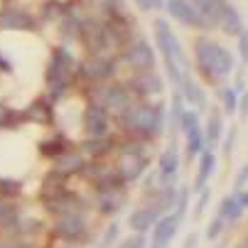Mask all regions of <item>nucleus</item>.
<instances>
[{
  "label": "nucleus",
  "mask_w": 248,
  "mask_h": 248,
  "mask_svg": "<svg viewBox=\"0 0 248 248\" xmlns=\"http://www.w3.org/2000/svg\"><path fill=\"white\" fill-rule=\"evenodd\" d=\"M194 57H197V66L204 72L206 79H224L236 69L233 54L226 47L211 42L206 37H199L194 42Z\"/></svg>",
  "instance_id": "f257e3e1"
},
{
  "label": "nucleus",
  "mask_w": 248,
  "mask_h": 248,
  "mask_svg": "<svg viewBox=\"0 0 248 248\" xmlns=\"http://www.w3.org/2000/svg\"><path fill=\"white\" fill-rule=\"evenodd\" d=\"M155 45L162 54V62H165V69H167V77L172 79V84L180 86L182 77H185V64H187V57L180 47V40L174 37V32L170 27L167 20H157L155 22Z\"/></svg>",
  "instance_id": "f03ea898"
},
{
  "label": "nucleus",
  "mask_w": 248,
  "mask_h": 248,
  "mask_svg": "<svg viewBox=\"0 0 248 248\" xmlns=\"http://www.w3.org/2000/svg\"><path fill=\"white\" fill-rule=\"evenodd\" d=\"M121 123L138 135H160L165 125V106L162 103H138L128 106L121 113Z\"/></svg>",
  "instance_id": "7ed1b4c3"
},
{
  "label": "nucleus",
  "mask_w": 248,
  "mask_h": 248,
  "mask_svg": "<svg viewBox=\"0 0 248 248\" xmlns=\"http://www.w3.org/2000/svg\"><path fill=\"white\" fill-rule=\"evenodd\" d=\"M74 69H77V59L69 54V49L57 47L54 54H52L49 72H47V84L52 86L54 93H59V91L66 89L69 79H72V74H74Z\"/></svg>",
  "instance_id": "20e7f679"
},
{
  "label": "nucleus",
  "mask_w": 248,
  "mask_h": 248,
  "mask_svg": "<svg viewBox=\"0 0 248 248\" xmlns=\"http://www.w3.org/2000/svg\"><path fill=\"white\" fill-rule=\"evenodd\" d=\"M148 162H150L148 155L140 150L138 145L123 148V150H121L118 167H116V172H118V177H121V182H133V180H138V177L148 170Z\"/></svg>",
  "instance_id": "39448f33"
},
{
  "label": "nucleus",
  "mask_w": 248,
  "mask_h": 248,
  "mask_svg": "<svg viewBox=\"0 0 248 248\" xmlns=\"http://www.w3.org/2000/svg\"><path fill=\"white\" fill-rule=\"evenodd\" d=\"M98 106H103L106 111H125L128 106H133V96L128 91V86L123 84H111V86H103L98 91Z\"/></svg>",
  "instance_id": "423d86ee"
},
{
  "label": "nucleus",
  "mask_w": 248,
  "mask_h": 248,
  "mask_svg": "<svg viewBox=\"0 0 248 248\" xmlns=\"http://www.w3.org/2000/svg\"><path fill=\"white\" fill-rule=\"evenodd\" d=\"M79 37L84 40V45L91 49V52H103L111 47V32H108V25H101V22H81V32Z\"/></svg>",
  "instance_id": "0eeeda50"
},
{
  "label": "nucleus",
  "mask_w": 248,
  "mask_h": 248,
  "mask_svg": "<svg viewBox=\"0 0 248 248\" xmlns=\"http://www.w3.org/2000/svg\"><path fill=\"white\" fill-rule=\"evenodd\" d=\"M180 130H185V135H187V155H189V160L202 155L204 153V133H202V125H199V116L194 111H185Z\"/></svg>",
  "instance_id": "6e6552de"
},
{
  "label": "nucleus",
  "mask_w": 248,
  "mask_h": 248,
  "mask_svg": "<svg viewBox=\"0 0 248 248\" xmlns=\"http://www.w3.org/2000/svg\"><path fill=\"white\" fill-rule=\"evenodd\" d=\"M128 64L135 69V72H153L155 69V52L153 47L145 42V40H135L130 47H128V54H125Z\"/></svg>",
  "instance_id": "1a4fd4ad"
},
{
  "label": "nucleus",
  "mask_w": 248,
  "mask_h": 248,
  "mask_svg": "<svg viewBox=\"0 0 248 248\" xmlns=\"http://www.w3.org/2000/svg\"><path fill=\"white\" fill-rule=\"evenodd\" d=\"M165 5H167L170 17L177 20L180 25H185V27H204L192 0H165Z\"/></svg>",
  "instance_id": "9d476101"
},
{
  "label": "nucleus",
  "mask_w": 248,
  "mask_h": 248,
  "mask_svg": "<svg viewBox=\"0 0 248 248\" xmlns=\"http://www.w3.org/2000/svg\"><path fill=\"white\" fill-rule=\"evenodd\" d=\"M111 128V118H108V111L98 103H91L89 108L84 111V130L91 135V138H103Z\"/></svg>",
  "instance_id": "9b49d317"
},
{
  "label": "nucleus",
  "mask_w": 248,
  "mask_h": 248,
  "mask_svg": "<svg viewBox=\"0 0 248 248\" xmlns=\"http://www.w3.org/2000/svg\"><path fill=\"white\" fill-rule=\"evenodd\" d=\"M182 219L177 214H165L155 221L153 226V248H167V243L174 238V233L180 231Z\"/></svg>",
  "instance_id": "f8f14e48"
},
{
  "label": "nucleus",
  "mask_w": 248,
  "mask_h": 248,
  "mask_svg": "<svg viewBox=\"0 0 248 248\" xmlns=\"http://www.w3.org/2000/svg\"><path fill=\"white\" fill-rule=\"evenodd\" d=\"M0 27L3 30H27V32L37 30L34 27V17L22 8H5L0 13Z\"/></svg>",
  "instance_id": "ddd939ff"
},
{
  "label": "nucleus",
  "mask_w": 248,
  "mask_h": 248,
  "mask_svg": "<svg viewBox=\"0 0 248 248\" xmlns=\"http://www.w3.org/2000/svg\"><path fill=\"white\" fill-rule=\"evenodd\" d=\"M84 231H86V224H84V217L81 214H62V219L54 226V233L62 236V238H66V241L79 238Z\"/></svg>",
  "instance_id": "4468645a"
},
{
  "label": "nucleus",
  "mask_w": 248,
  "mask_h": 248,
  "mask_svg": "<svg viewBox=\"0 0 248 248\" xmlns=\"http://www.w3.org/2000/svg\"><path fill=\"white\" fill-rule=\"evenodd\" d=\"M84 74L91 81H106L108 77L116 74V62L108 57H93L86 66H84Z\"/></svg>",
  "instance_id": "2eb2a0df"
},
{
  "label": "nucleus",
  "mask_w": 248,
  "mask_h": 248,
  "mask_svg": "<svg viewBox=\"0 0 248 248\" xmlns=\"http://www.w3.org/2000/svg\"><path fill=\"white\" fill-rule=\"evenodd\" d=\"M177 170H180V155H177V148L174 143L162 153L160 157V185L167 187L174 182V177H177Z\"/></svg>",
  "instance_id": "dca6fc26"
},
{
  "label": "nucleus",
  "mask_w": 248,
  "mask_h": 248,
  "mask_svg": "<svg viewBox=\"0 0 248 248\" xmlns=\"http://www.w3.org/2000/svg\"><path fill=\"white\" fill-rule=\"evenodd\" d=\"M133 91H138L140 96H157L162 93V79L153 72H140L135 79H133Z\"/></svg>",
  "instance_id": "f3484780"
},
{
  "label": "nucleus",
  "mask_w": 248,
  "mask_h": 248,
  "mask_svg": "<svg viewBox=\"0 0 248 248\" xmlns=\"http://www.w3.org/2000/svg\"><path fill=\"white\" fill-rule=\"evenodd\" d=\"M217 27H221V32L229 34V37H238L241 30H243L246 25H243V17H241V13L236 10V5H226L224 13H221V17H219V25H217Z\"/></svg>",
  "instance_id": "a211bd4d"
},
{
  "label": "nucleus",
  "mask_w": 248,
  "mask_h": 248,
  "mask_svg": "<svg viewBox=\"0 0 248 248\" xmlns=\"http://www.w3.org/2000/svg\"><path fill=\"white\" fill-rule=\"evenodd\" d=\"M180 96H182V101H187V103H192L194 108H204L206 106V93H204V89L192 79V77H182V81H180Z\"/></svg>",
  "instance_id": "6ab92c4d"
},
{
  "label": "nucleus",
  "mask_w": 248,
  "mask_h": 248,
  "mask_svg": "<svg viewBox=\"0 0 248 248\" xmlns=\"http://www.w3.org/2000/svg\"><path fill=\"white\" fill-rule=\"evenodd\" d=\"M125 197L121 192V187H111V189H101L98 192V211L101 214H116L123 206Z\"/></svg>",
  "instance_id": "aec40b11"
},
{
  "label": "nucleus",
  "mask_w": 248,
  "mask_h": 248,
  "mask_svg": "<svg viewBox=\"0 0 248 248\" xmlns=\"http://www.w3.org/2000/svg\"><path fill=\"white\" fill-rule=\"evenodd\" d=\"M214 170H217V157H214V153H211V150L202 153V157H199V170H197V177H194V189H197V192H202V189L206 187V182L211 180Z\"/></svg>",
  "instance_id": "412c9836"
},
{
  "label": "nucleus",
  "mask_w": 248,
  "mask_h": 248,
  "mask_svg": "<svg viewBox=\"0 0 248 248\" xmlns=\"http://www.w3.org/2000/svg\"><path fill=\"white\" fill-rule=\"evenodd\" d=\"M157 219H160L157 211L150 209V206H145V209H135L133 214H130V219H128V224H130V229H135L138 233H145L148 229L155 226Z\"/></svg>",
  "instance_id": "4be33fe9"
},
{
  "label": "nucleus",
  "mask_w": 248,
  "mask_h": 248,
  "mask_svg": "<svg viewBox=\"0 0 248 248\" xmlns=\"http://www.w3.org/2000/svg\"><path fill=\"white\" fill-rule=\"evenodd\" d=\"M243 214V206L238 204L236 197H224L221 204H219V219L224 221H238Z\"/></svg>",
  "instance_id": "5701e85b"
},
{
  "label": "nucleus",
  "mask_w": 248,
  "mask_h": 248,
  "mask_svg": "<svg viewBox=\"0 0 248 248\" xmlns=\"http://www.w3.org/2000/svg\"><path fill=\"white\" fill-rule=\"evenodd\" d=\"M221 130H224V121H221V113L217 108H211V116H209V123H206V140L211 145L219 143L221 138Z\"/></svg>",
  "instance_id": "b1692460"
},
{
  "label": "nucleus",
  "mask_w": 248,
  "mask_h": 248,
  "mask_svg": "<svg viewBox=\"0 0 248 248\" xmlns=\"http://www.w3.org/2000/svg\"><path fill=\"white\" fill-rule=\"evenodd\" d=\"M79 167H81V157L74 155V153H69V150H64V153L57 157V170H59V172H74V170H79Z\"/></svg>",
  "instance_id": "393cba45"
},
{
  "label": "nucleus",
  "mask_w": 248,
  "mask_h": 248,
  "mask_svg": "<svg viewBox=\"0 0 248 248\" xmlns=\"http://www.w3.org/2000/svg\"><path fill=\"white\" fill-rule=\"evenodd\" d=\"M182 96L177 93L174 96V101H172V113H170V125H172V130H180V125H182V116H185V108H182Z\"/></svg>",
  "instance_id": "a878e982"
},
{
  "label": "nucleus",
  "mask_w": 248,
  "mask_h": 248,
  "mask_svg": "<svg viewBox=\"0 0 248 248\" xmlns=\"http://www.w3.org/2000/svg\"><path fill=\"white\" fill-rule=\"evenodd\" d=\"M22 192V182L20 180H0V197L8 199Z\"/></svg>",
  "instance_id": "bb28decb"
},
{
  "label": "nucleus",
  "mask_w": 248,
  "mask_h": 248,
  "mask_svg": "<svg viewBox=\"0 0 248 248\" xmlns=\"http://www.w3.org/2000/svg\"><path fill=\"white\" fill-rule=\"evenodd\" d=\"M224 111H226V113H236V111H238V89L229 86V89L224 91Z\"/></svg>",
  "instance_id": "cd10ccee"
},
{
  "label": "nucleus",
  "mask_w": 248,
  "mask_h": 248,
  "mask_svg": "<svg viewBox=\"0 0 248 248\" xmlns=\"http://www.w3.org/2000/svg\"><path fill=\"white\" fill-rule=\"evenodd\" d=\"M13 121H15V111L8 108L5 103H0V128H15Z\"/></svg>",
  "instance_id": "c85d7f7f"
},
{
  "label": "nucleus",
  "mask_w": 248,
  "mask_h": 248,
  "mask_svg": "<svg viewBox=\"0 0 248 248\" xmlns=\"http://www.w3.org/2000/svg\"><path fill=\"white\" fill-rule=\"evenodd\" d=\"M238 54H241L243 64H248V27H243L238 34Z\"/></svg>",
  "instance_id": "c756f323"
},
{
  "label": "nucleus",
  "mask_w": 248,
  "mask_h": 248,
  "mask_svg": "<svg viewBox=\"0 0 248 248\" xmlns=\"http://www.w3.org/2000/svg\"><path fill=\"white\" fill-rule=\"evenodd\" d=\"M133 3L143 13H153V10H160L165 5V0H133Z\"/></svg>",
  "instance_id": "7c9ffc66"
},
{
  "label": "nucleus",
  "mask_w": 248,
  "mask_h": 248,
  "mask_svg": "<svg viewBox=\"0 0 248 248\" xmlns=\"http://www.w3.org/2000/svg\"><path fill=\"white\" fill-rule=\"evenodd\" d=\"M84 150H89V153H93V155H101V153H106V150H108V145H106V140H101V138H93L91 143H86V145H84Z\"/></svg>",
  "instance_id": "2f4dec72"
},
{
  "label": "nucleus",
  "mask_w": 248,
  "mask_h": 248,
  "mask_svg": "<svg viewBox=\"0 0 248 248\" xmlns=\"http://www.w3.org/2000/svg\"><path fill=\"white\" fill-rule=\"evenodd\" d=\"M121 248H148V241L143 233H138V236H130L128 241H123Z\"/></svg>",
  "instance_id": "473e14b6"
},
{
  "label": "nucleus",
  "mask_w": 248,
  "mask_h": 248,
  "mask_svg": "<svg viewBox=\"0 0 248 248\" xmlns=\"http://www.w3.org/2000/svg\"><path fill=\"white\" fill-rule=\"evenodd\" d=\"M221 229H224V219H219V217H217L214 221H211V224L206 226V238H209V241H214V238L221 233Z\"/></svg>",
  "instance_id": "72a5a7b5"
},
{
  "label": "nucleus",
  "mask_w": 248,
  "mask_h": 248,
  "mask_svg": "<svg viewBox=\"0 0 248 248\" xmlns=\"http://www.w3.org/2000/svg\"><path fill=\"white\" fill-rule=\"evenodd\" d=\"M116 236H118V224H111L108 229H106L103 238H101V248H108V246L116 241Z\"/></svg>",
  "instance_id": "f704fd0d"
},
{
  "label": "nucleus",
  "mask_w": 248,
  "mask_h": 248,
  "mask_svg": "<svg viewBox=\"0 0 248 248\" xmlns=\"http://www.w3.org/2000/svg\"><path fill=\"white\" fill-rule=\"evenodd\" d=\"M206 204H209V192H206V189H202V192H199V202H197V211H194L197 217H202V214H204Z\"/></svg>",
  "instance_id": "c9c22d12"
},
{
  "label": "nucleus",
  "mask_w": 248,
  "mask_h": 248,
  "mask_svg": "<svg viewBox=\"0 0 248 248\" xmlns=\"http://www.w3.org/2000/svg\"><path fill=\"white\" fill-rule=\"evenodd\" d=\"M233 145H236V128H231V133L226 135V145H224V153H226V157H231V153H233Z\"/></svg>",
  "instance_id": "e433bc0d"
},
{
  "label": "nucleus",
  "mask_w": 248,
  "mask_h": 248,
  "mask_svg": "<svg viewBox=\"0 0 248 248\" xmlns=\"http://www.w3.org/2000/svg\"><path fill=\"white\" fill-rule=\"evenodd\" d=\"M246 182H248V165H243L241 172H238V177H236V189L241 192V189L246 187Z\"/></svg>",
  "instance_id": "4c0bfd02"
},
{
  "label": "nucleus",
  "mask_w": 248,
  "mask_h": 248,
  "mask_svg": "<svg viewBox=\"0 0 248 248\" xmlns=\"http://www.w3.org/2000/svg\"><path fill=\"white\" fill-rule=\"evenodd\" d=\"M238 106H241V108H238V111H241V116L246 118V116H248V93H243V96L238 98Z\"/></svg>",
  "instance_id": "58836bf2"
},
{
  "label": "nucleus",
  "mask_w": 248,
  "mask_h": 248,
  "mask_svg": "<svg viewBox=\"0 0 248 248\" xmlns=\"http://www.w3.org/2000/svg\"><path fill=\"white\" fill-rule=\"evenodd\" d=\"M197 241H199V233L192 231V233L187 236V241H185V248H197Z\"/></svg>",
  "instance_id": "ea45409f"
},
{
  "label": "nucleus",
  "mask_w": 248,
  "mask_h": 248,
  "mask_svg": "<svg viewBox=\"0 0 248 248\" xmlns=\"http://www.w3.org/2000/svg\"><path fill=\"white\" fill-rule=\"evenodd\" d=\"M236 199H238V204H241V206H243V209H246V206H248V192H243V189H241V192H238V197H236Z\"/></svg>",
  "instance_id": "a19ab883"
},
{
  "label": "nucleus",
  "mask_w": 248,
  "mask_h": 248,
  "mask_svg": "<svg viewBox=\"0 0 248 248\" xmlns=\"http://www.w3.org/2000/svg\"><path fill=\"white\" fill-rule=\"evenodd\" d=\"M0 72H10V62L0 57Z\"/></svg>",
  "instance_id": "79ce46f5"
},
{
  "label": "nucleus",
  "mask_w": 248,
  "mask_h": 248,
  "mask_svg": "<svg viewBox=\"0 0 248 248\" xmlns=\"http://www.w3.org/2000/svg\"><path fill=\"white\" fill-rule=\"evenodd\" d=\"M0 248H27V246H22V243H8V246H0Z\"/></svg>",
  "instance_id": "37998d69"
},
{
  "label": "nucleus",
  "mask_w": 248,
  "mask_h": 248,
  "mask_svg": "<svg viewBox=\"0 0 248 248\" xmlns=\"http://www.w3.org/2000/svg\"><path fill=\"white\" fill-rule=\"evenodd\" d=\"M236 248H248V238H246V241H243V243H238V246H236Z\"/></svg>",
  "instance_id": "c03bdc74"
}]
</instances>
